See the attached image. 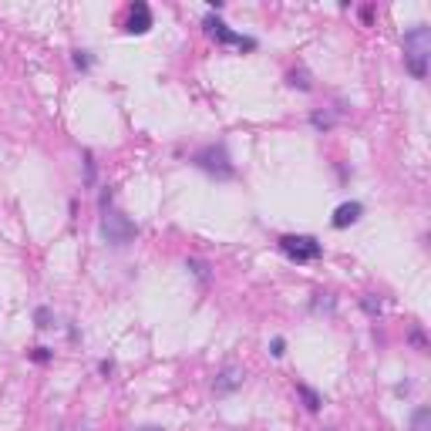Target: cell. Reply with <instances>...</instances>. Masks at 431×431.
Returning a JSON list of instances; mask_svg holds the SVG:
<instances>
[{"instance_id": "obj_10", "label": "cell", "mask_w": 431, "mask_h": 431, "mask_svg": "<svg viewBox=\"0 0 431 431\" xmlns=\"http://www.w3.org/2000/svg\"><path fill=\"white\" fill-rule=\"evenodd\" d=\"M428 421H431V411L428 408H418L411 421V431H428Z\"/></svg>"}, {"instance_id": "obj_11", "label": "cell", "mask_w": 431, "mask_h": 431, "mask_svg": "<svg viewBox=\"0 0 431 431\" xmlns=\"http://www.w3.org/2000/svg\"><path fill=\"white\" fill-rule=\"evenodd\" d=\"M290 85H300L303 92H310V88H314V85H310V81H307V75H303V71H300V75H297V71H293V75H290Z\"/></svg>"}, {"instance_id": "obj_14", "label": "cell", "mask_w": 431, "mask_h": 431, "mask_svg": "<svg viewBox=\"0 0 431 431\" xmlns=\"http://www.w3.org/2000/svg\"><path fill=\"white\" fill-rule=\"evenodd\" d=\"M364 310H367V314H381V303H374L367 297V300H364Z\"/></svg>"}, {"instance_id": "obj_1", "label": "cell", "mask_w": 431, "mask_h": 431, "mask_svg": "<svg viewBox=\"0 0 431 431\" xmlns=\"http://www.w3.org/2000/svg\"><path fill=\"white\" fill-rule=\"evenodd\" d=\"M428 57H431V27L418 24L404 34V64L418 81L428 78Z\"/></svg>"}, {"instance_id": "obj_7", "label": "cell", "mask_w": 431, "mask_h": 431, "mask_svg": "<svg viewBox=\"0 0 431 431\" xmlns=\"http://www.w3.org/2000/svg\"><path fill=\"white\" fill-rule=\"evenodd\" d=\"M243 381H246V371H243V367H226L223 374L216 377L212 391H216V394H229V391H236V388H243Z\"/></svg>"}, {"instance_id": "obj_8", "label": "cell", "mask_w": 431, "mask_h": 431, "mask_svg": "<svg viewBox=\"0 0 431 431\" xmlns=\"http://www.w3.org/2000/svg\"><path fill=\"white\" fill-rule=\"evenodd\" d=\"M360 212H364L360 203H344V206H337V212H334V226H337V229H347L351 223L360 219Z\"/></svg>"}, {"instance_id": "obj_12", "label": "cell", "mask_w": 431, "mask_h": 431, "mask_svg": "<svg viewBox=\"0 0 431 431\" xmlns=\"http://www.w3.org/2000/svg\"><path fill=\"white\" fill-rule=\"evenodd\" d=\"M270 354H273V357H283V354H286V340H283V337L273 340V344H270Z\"/></svg>"}, {"instance_id": "obj_5", "label": "cell", "mask_w": 431, "mask_h": 431, "mask_svg": "<svg viewBox=\"0 0 431 431\" xmlns=\"http://www.w3.org/2000/svg\"><path fill=\"white\" fill-rule=\"evenodd\" d=\"M196 166L212 172V175H223V179L226 175H233V166H229V159H226L223 149H203L199 155H196Z\"/></svg>"}, {"instance_id": "obj_13", "label": "cell", "mask_w": 431, "mask_h": 431, "mask_svg": "<svg viewBox=\"0 0 431 431\" xmlns=\"http://www.w3.org/2000/svg\"><path fill=\"white\" fill-rule=\"evenodd\" d=\"M314 125H317V129H330L334 118H330V115H314Z\"/></svg>"}, {"instance_id": "obj_15", "label": "cell", "mask_w": 431, "mask_h": 431, "mask_svg": "<svg viewBox=\"0 0 431 431\" xmlns=\"http://www.w3.org/2000/svg\"><path fill=\"white\" fill-rule=\"evenodd\" d=\"M48 320H51V314H48V310H38V327H51Z\"/></svg>"}, {"instance_id": "obj_17", "label": "cell", "mask_w": 431, "mask_h": 431, "mask_svg": "<svg viewBox=\"0 0 431 431\" xmlns=\"http://www.w3.org/2000/svg\"><path fill=\"white\" fill-rule=\"evenodd\" d=\"M327 431H334V428H327Z\"/></svg>"}, {"instance_id": "obj_16", "label": "cell", "mask_w": 431, "mask_h": 431, "mask_svg": "<svg viewBox=\"0 0 431 431\" xmlns=\"http://www.w3.org/2000/svg\"><path fill=\"white\" fill-rule=\"evenodd\" d=\"M142 431H159V428H142Z\"/></svg>"}, {"instance_id": "obj_9", "label": "cell", "mask_w": 431, "mask_h": 431, "mask_svg": "<svg viewBox=\"0 0 431 431\" xmlns=\"http://www.w3.org/2000/svg\"><path fill=\"white\" fill-rule=\"evenodd\" d=\"M297 394L303 397V404H307V411H320V404H323V397H320L314 388H307V384H297Z\"/></svg>"}, {"instance_id": "obj_3", "label": "cell", "mask_w": 431, "mask_h": 431, "mask_svg": "<svg viewBox=\"0 0 431 431\" xmlns=\"http://www.w3.org/2000/svg\"><path fill=\"white\" fill-rule=\"evenodd\" d=\"M280 249L297 263H310L320 256V243L314 236H283L280 240Z\"/></svg>"}, {"instance_id": "obj_2", "label": "cell", "mask_w": 431, "mask_h": 431, "mask_svg": "<svg viewBox=\"0 0 431 431\" xmlns=\"http://www.w3.org/2000/svg\"><path fill=\"white\" fill-rule=\"evenodd\" d=\"M101 236L112 246H129L138 236V226L131 223L129 216L115 212V209H101Z\"/></svg>"}, {"instance_id": "obj_4", "label": "cell", "mask_w": 431, "mask_h": 431, "mask_svg": "<svg viewBox=\"0 0 431 431\" xmlns=\"http://www.w3.org/2000/svg\"><path fill=\"white\" fill-rule=\"evenodd\" d=\"M206 27H209V34L219 41V44H233V48H246V51H253V48H256V41L243 38V34H236V31H229L219 17H206Z\"/></svg>"}, {"instance_id": "obj_6", "label": "cell", "mask_w": 431, "mask_h": 431, "mask_svg": "<svg viewBox=\"0 0 431 431\" xmlns=\"http://www.w3.org/2000/svg\"><path fill=\"white\" fill-rule=\"evenodd\" d=\"M152 27V10L149 3H142V0H135L129 7V20H125V31L129 34H145Z\"/></svg>"}]
</instances>
